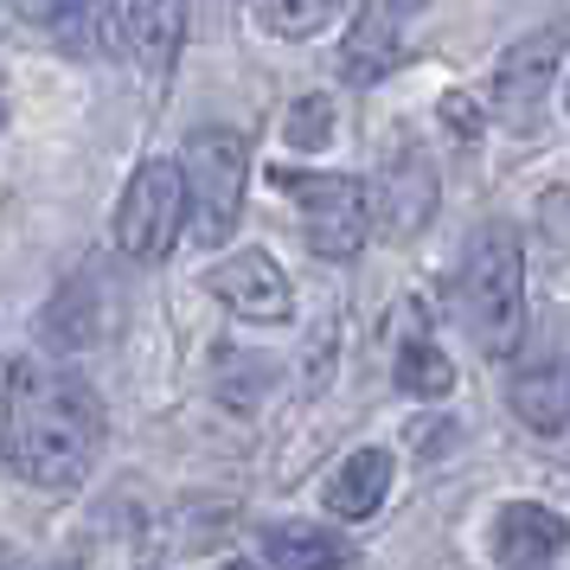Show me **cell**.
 Returning <instances> with one entry per match:
<instances>
[{"instance_id":"cell-1","label":"cell","mask_w":570,"mask_h":570,"mask_svg":"<svg viewBox=\"0 0 570 570\" xmlns=\"http://www.w3.org/2000/svg\"><path fill=\"white\" fill-rule=\"evenodd\" d=\"M104 449V411L97 397L46 372L39 360L7 365V411H0V462L27 474L32 488H78Z\"/></svg>"},{"instance_id":"cell-2","label":"cell","mask_w":570,"mask_h":570,"mask_svg":"<svg viewBox=\"0 0 570 570\" xmlns=\"http://www.w3.org/2000/svg\"><path fill=\"white\" fill-rule=\"evenodd\" d=\"M455 302H462V327L488 360H507L525 334V257H519L513 225H481L462 250V276H455Z\"/></svg>"},{"instance_id":"cell-3","label":"cell","mask_w":570,"mask_h":570,"mask_svg":"<svg viewBox=\"0 0 570 570\" xmlns=\"http://www.w3.org/2000/svg\"><path fill=\"white\" fill-rule=\"evenodd\" d=\"M186 206H193V232L199 244H225L237 232V212H244V186H250V148L232 129H193L186 135Z\"/></svg>"},{"instance_id":"cell-4","label":"cell","mask_w":570,"mask_h":570,"mask_svg":"<svg viewBox=\"0 0 570 570\" xmlns=\"http://www.w3.org/2000/svg\"><path fill=\"white\" fill-rule=\"evenodd\" d=\"M180 218H186L180 160H148V167L129 180L122 206H116V244H122V257H135V263L167 257L174 237H180Z\"/></svg>"},{"instance_id":"cell-5","label":"cell","mask_w":570,"mask_h":570,"mask_svg":"<svg viewBox=\"0 0 570 570\" xmlns=\"http://www.w3.org/2000/svg\"><path fill=\"white\" fill-rule=\"evenodd\" d=\"M283 186L308 212L314 257H353L372 232V199L353 174H283Z\"/></svg>"},{"instance_id":"cell-6","label":"cell","mask_w":570,"mask_h":570,"mask_svg":"<svg viewBox=\"0 0 570 570\" xmlns=\"http://www.w3.org/2000/svg\"><path fill=\"white\" fill-rule=\"evenodd\" d=\"M212 295L232 314H244V321H288V302H295L288 295V276L263 250H244V257L218 263L212 269Z\"/></svg>"},{"instance_id":"cell-7","label":"cell","mask_w":570,"mask_h":570,"mask_svg":"<svg viewBox=\"0 0 570 570\" xmlns=\"http://www.w3.org/2000/svg\"><path fill=\"white\" fill-rule=\"evenodd\" d=\"M513 411H519V423H525V430H539V436L570 430V340H558V346L539 353L532 365H519Z\"/></svg>"},{"instance_id":"cell-8","label":"cell","mask_w":570,"mask_h":570,"mask_svg":"<svg viewBox=\"0 0 570 570\" xmlns=\"http://www.w3.org/2000/svg\"><path fill=\"white\" fill-rule=\"evenodd\" d=\"M564 544H570V525L551 507H532V500L507 507L500 525H493V558L500 564H551Z\"/></svg>"},{"instance_id":"cell-9","label":"cell","mask_w":570,"mask_h":570,"mask_svg":"<svg viewBox=\"0 0 570 570\" xmlns=\"http://www.w3.org/2000/svg\"><path fill=\"white\" fill-rule=\"evenodd\" d=\"M122 27H129V46L141 58V71L167 78L174 58H180V39H186V0H129Z\"/></svg>"},{"instance_id":"cell-10","label":"cell","mask_w":570,"mask_h":570,"mask_svg":"<svg viewBox=\"0 0 570 570\" xmlns=\"http://www.w3.org/2000/svg\"><path fill=\"white\" fill-rule=\"evenodd\" d=\"M385 488H391V455L385 449H353V455L327 474V507H334L340 519H365V513H379Z\"/></svg>"},{"instance_id":"cell-11","label":"cell","mask_w":570,"mask_h":570,"mask_svg":"<svg viewBox=\"0 0 570 570\" xmlns=\"http://www.w3.org/2000/svg\"><path fill=\"white\" fill-rule=\"evenodd\" d=\"M430 212H436V174H430V160L423 155H397V167H391V237H411L430 225Z\"/></svg>"},{"instance_id":"cell-12","label":"cell","mask_w":570,"mask_h":570,"mask_svg":"<svg viewBox=\"0 0 570 570\" xmlns=\"http://www.w3.org/2000/svg\"><path fill=\"white\" fill-rule=\"evenodd\" d=\"M397 13H372V20H360V27H353V39H346V58H340V71H346V83H379L391 71V65H397Z\"/></svg>"},{"instance_id":"cell-13","label":"cell","mask_w":570,"mask_h":570,"mask_svg":"<svg viewBox=\"0 0 570 570\" xmlns=\"http://www.w3.org/2000/svg\"><path fill=\"white\" fill-rule=\"evenodd\" d=\"M353 551L334 539H321L308 525H276V532H263V564H283V570H302V564H346Z\"/></svg>"},{"instance_id":"cell-14","label":"cell","mask_w":570,"mask_h":570,"mask_svg":"<svg viewBox=\"0 0 570 570\" xmlns=\"http://www.w3.org/2000/svg\"><path fill=\"white\" fill-rule=\"evenodd\" d=\"M397 391H411V397H442V391H455V365L442 360L430 340H411V346H397Z\"/></svg>"},{"instance_id":"cell-15","label":"cell","mask_w":570,"mask_h":570,"mask_svg":"<svg viewBox=\"0 0 570 570\" xmlns=\"http://www.w3.org/2000/svg\"><path fill=\"white\" fill-rule=\"evenodd\" d=\"M551 52H558V39H551V32L532 39V46H519V52L507 58V71H500V97H507V104H532V97H539V83L551 78Z\"/></svg>"},{"instance_id":"cell-16","label":"cell","mask_w":570,"mask_h":570,"mask_svg":"<svg viewBox=\"0 0 570 570\" xmlns=\"http://www.w3.org/2000/svg\"><path fill=\"white\" fill-rule=\"evenodd\" d=\"M346 0H257V20L269 32H283V39H308L334 20Z\"/></svg>"},{"instance_id":"cell-17","label":"cell","mask_w":570,"mask_h":570,"mask_svg":"<svg viewBox=\"0 0 570 570\" xmlns=\"http://www.w3.org/2000/svg\"><path fill=\"white\" fill-rule=\"evenodd\" d=\"M288 141L295 148H327L334 141V104L327 97H302L288 109Z\"/></svg>"},{"instance_id":"cell-18","label":"cell","mask_w":570,"mask_h":570,"mask_svg":"<svg viewBox=\"0 0 570 570\" xmlns=\"http://www.w3.org/2000/svg\"><path fill=\"white\" fill-rule=\"evenodd\" d=\"M90 7H97V0H13V13L32 20V27H65V20H78Z\"/></svg>"},{"instance_id":"cell-19","label":"cell","mask_w":570,"mask_h":570,"mask_svg":"<svg viewBox=\"0 0 570 570\" xmlns=\"http://www.w3.org/2000/svg\"><path fill=\"white\" fill-rule=\"evenodd\" d=\"M442 116H449V129H455V135H468V141L481 135V109L468 104V97H442Z\"/></svg>"},{"instance_id":"cell-20","label":"cell","mask_w":570,"mask_h":570,"mask_svg":"<svg viewBox=\"0 0 570 570\" xmlns=\"http://www.w3.org/2000/svg\"><path fill=\"white\" fill-rule=\"evenodd\" d=\"M391 13H416V7H423V0H385Z\"/></svg>"},{"instance_id":"cell-21","label":"cell","mask_w":570,"mask_h":570,"mask_svg":"<svg viewBox=\"0 0 570 570\" xmlns=\"http://www.w3.org/2000/svg\"><path fill=\"white\" fill-rule=\"evenodd\" d=\"M0 122H7V104H0Z\"/></svg>"}]
</instances>
